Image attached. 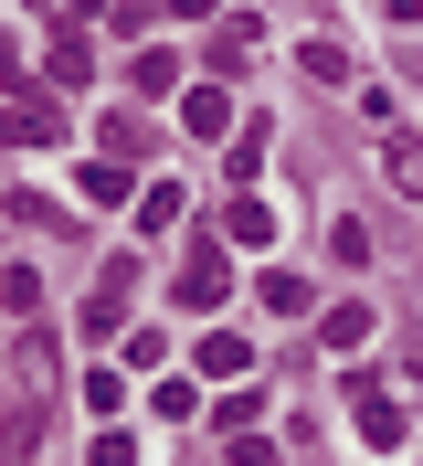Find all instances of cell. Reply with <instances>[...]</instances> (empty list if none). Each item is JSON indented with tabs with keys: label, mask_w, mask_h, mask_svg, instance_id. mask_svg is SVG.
<instances>
[{
	"label": "cell",
	"mask_w": 423,
	"mask_h": 466,
	"mask_svg": "<svg viewBox=\"0 0 423 466\" xmlns=\"http://www.w3.org/2000/svg\"><path fill=\"white\" fill-rule=\"evenodd\" d=\"M201 371H212V381H244V371H254V350L233 339V329H212V339H201Z\"/></svg>",
	"instance_id": "52a82bcc"
},
{
	"label": "cell",
	"mask_w": 423,
	"mask_h": 466,
	"mask_svg": "<svg viewBox=\"0 0 423 466\" xmlns=\"http://www.w3.org/2000/svg\"><path fill=\"white\" fill-rule=\"evenodd\" d=\"M0 308H22V319H32V308H43V276H32V265H11V276H0Z\"/></svg>",
	"instance_id": "30bf717a"
},
{
	"label": "cell",
	"mask_w": 423,
	"mask_h": 466,
	"mask_svg": "<svg viewBox=\"0 0 423 466\" xmlns=\"http://www.w3.org/2000/svg\"><path fill=\"white\" fill-rule=\"evenodd\" d=\"M254 43H265V32H254V22H244V11H233V22H223V32H212V54H223V64H244V54H254Z\"/></svg>",
	"instance_id": "8fae6325"
},
{
	"label": "cell",
	"mask_w": 423,
	"mask_h": 466,
	"mask_svg": "<svg viewBox=\"0 0 423 466\" xmlns=\"http://www.w3.org/2000/svg\"><path fill=\"white\" fill-rule=\"evenodd\" d=\"M297 64H307V75H317V86H349V54H338V43H328V32H307V43H297Z\"/></svg>",
	"instance_id": "ba28073f"
},
{
	"label": "cell",
	"mask_w": 423,
	"mask_h": 466,
	"mask_svg": "<svg viewBox=\"0 0 423 466\" xmlns=\"http://www.w3.org/2000/svg\"><path fill=\"white\" fill-rule=\"evenodd\" d=\"M223 233H233V244H265L276 223H265V202H233V212H223Z\"/></svg>",
	"instance_id": "7c38bea8"
},
{
	"label": "cell",
	"mask_w": 423,
	"mask_h": 466,
	"mask_svg": "<svg viewBox=\"0 0 423 466\" xmlns=\"http://www.w3.org/2000/svg\"><path fill=\"white\" fill-rule=\"evenodd\" d=\"M169 11H180V22H212V0H169Z\"/></svg>",
	"instance_id": "5bb4252c"
},
{
	"label": "cell",
	"mask_w": 423,
	"mask_h": 466,
	"mask_svg": "<svg viewBox=\"0 0 423 466\" xmlns=\"http://www.w3.org/2000/svg\"><path fill=\"white\" fill-rule=\"evenodd\" d=\"M0 413H11V403H0Z\"/></svg>",
	"instance_id": "2e32d148"
},
{
	"label": "cell",
	"mask_w": 423,
	"mask_h": 466,
	"mask_svg": "<svg viewBox=\"0 0 423 466\" xmlns=\"http://www.w3.org/2000/svg\"><path fill=\"white\" fill-rule=\"evenodd\" d=\"M370 339V308H328V350H360Z\"/></svg>",
	"instance_id": "4fadbf2b"
},
{
	"label": "cell",
	"mask_w": 423,
	"mask_h": 466,
	"mask_svg": "<svg viewBox=\"0 0 423 466\" xmlns=\"http://www.w3.org/2000/svg\"><path fill=\"white\" fill-rule=\"evenodd\" d=\"M254 297H265V319H297V308H307V276H297V265H265Z\"/></svg>",
	"instance_id": "5b68a950"
},
{
	"label": "cell",
	"mask_w": 423,
	"mask_h": 466,
	"mask_svg": "<svg viewBox=\"0 0 423 466\" xmlns=\"http://www.w3.org/2000/svg\"><path fill=\"white\" fill-rule=\"evenodd\" d=\"M381 170H392V191H413V202H423V138H413V127H392V148H381Z\"/></svg>",
	"instance_id": "8992f818"
},
{
	"label": "cell",
	"mask_w": 423,
	"mask_h": 466,
	"mask_svg": "<svg viewBox=\"0 0 423 466\" xmlns=\"http://www.w3.org/2000/svg\"><path fill=\"white\" fill-rule=\"evenodd\" d=\"M180 116H191V138H223V127H233V96H223V86H201Z\"/></svg>",
	"instance_id": "9c48e42d"
},
{
	"label": "cell",
	"mask_w": 423,
	"mask_h": 466,
	"mask_svg": "<svg viewBox=\"0 0 423 466\" xmlns=\"http://www.w3.org/2000/svg\"><path fill=\"white\" fill-rule=\"evenodd\" d=\"M54 138H64L54 106H11V116H0V148H54Z\"/></svg>",
	"instance_id": "277c9868"
},
{
	"label": "cell",
	"mask_w": 423,
	"mask_h": 466,
	"mask_svg": "<svg viewBox=\"0 0 423 466\" xmlns=\"http://www.w3.org/2000/svg\"><path fill=\"white\" fill-rule=\"evenodd\" d=\"M381 11H392V22H423V0H381Z\"/></svg>",
	"instance_id": "9a60e30c"
},
{
	"label": "cell",
	"mask_w": 423,
	"mask_h": 466,
	"mask_svg": "<svg viewBox=\"0 0 423 466\" xmlns=\"http://www.w3.org/2000/svg\"><path fill=\"white\" fill-rule=\"evenodd\" d=\"M11 381H22L32 403L54 392V339H43V329H22V350H11Z\"/></svg>",
	"instance_id": "7a4b0ae2"
},
{
	"label": "cell",
	"mask_w": 423,
	"mask_h": 466,
	"mask_svg": "<svg viewBox=\"0 0 423 466\" xmlns=\"http://www.w3.org/2000/svg\"><path fill=\"white\" fill-rule=\"evenodd\" d=\"M349 403H360V435L381 445V456H392V445H402V403L381 392V381H349Z\"/></svg>",
	"instance_id": "6da1fadb"
},
{
	"label": "cell",
	"mask_w": 423,
	"mask_h": 466,
	"mask_svg": "<svg viewBox=\"0 0 423 466\" xmlns=\"http://www.w3.org/2000/svg\"><path fill=\"white\" fill-rule=\"evenodd\" d=\"M223 287H233L223 255H191V265H180V308H223Z\"/></svg>",
	"instance_id": "3957f363"
}]
</instances>
